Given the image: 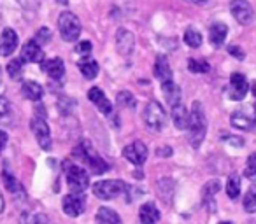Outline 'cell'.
Instances as JSON below:
<instances>
[{
  "label": "cell",
  "mask_w": 256,
  "mask_h": 224,
  "mask_svg": "<svg viewBox=\"0 0 256 224\" xmlns=\"http://www.w3.org/2000/svg\"><path fill=\"white\" fill-rule=\"evenodd\" d=\"M244 210L249 214L256 212V186H251L244 196Z\"/></svg>",
  "instance_id": "484cf974"
},
{
  "label": "cell",
  "mask_w": 256,
  "mask_h": 224,
  "mask_svg": "<svg viewBox=\"0 0 256 224\" xmlns=\"http://www.w3.org/2000/svg\"><path fill=\"white\" fill-rule=\"evenodd\" d=\"M226 33H228V26L224 23H214L209 30L210 44L214 47H220L224 42V39H226Z\"/></svg>",
  "instance_id": "7402d4cb"
},
{
  "label": "cell",
  "mask_w": 256,
  "mask_h": 224,
  "mask_svg": "<svg viewBox=\"0 0 256 224\" xmlns=\"http://www.w3.org/2000/svg\"><path fill=\"white\" fill-rule=\"evenodd\" d=\"M162 89H164V96L170 107L181 103V89H179V86L176 84L174 81L164 82V84H162Z\"/></svg>",
  "instance_id": "44dd1931"
},
{
  "label": "cell",
  "mask_w": 256,
  "mask_h": 224,
  "mask_svg": "<svg viewBox=\"0 0 256 224\" xmlns=\"http://www.w3.org/2000/svg\"><path fill=\"white\" fill-rule=\"evenodd\" d=\"M18 47V33L12 28H4L0 37V56H11Z\"/></svg>",
  "instance_id": "7c38bea8"
},
{
  "label": "cell",
  "mask_w": 256,
  "mask_h": 224,
  "mask_svg": "<svg viewBox=\"0 0 256 224\" xmlns=\"http://www.w3.org/2000/svg\"><path fill=\"white\" fill-rule=\"evenodd\" d=\"M96 223L98 224H123L121 217L109 207H100L96 212Z\"/></svg>",
  "instance_id": "cb8c5ba5"
},
{
  "label": "cell",
  "mask_w": 256,
  "mask_h": 224,
  "mask_svg": "<svg viewBox=\"0 0 256 224\" xmlns=\"http://www.w3.org/2000/svg\"><path fill=\"white\" fill-rule=\"evenodd\" d=\"M8 74H9V77L14 79V81H18V79L22 77V74H23V60L22 58H16V60L9 61Z\"/></svg>",
  "instance_id": "f1b7e54d"
},
{
  "label": "cell",
  "mask_w": 256,
  "mask_h": 224,
  "mask_svg": "<svg viewBox=\"0 0 256 224\" xmlns=\"http://www.w3.org/2000/svg\"><path fill=\"white\" fill-rule=\"evenodd\" d=\"M230 121L235 128L244 130V132H251V130L256 128V118L248 114V112H244V110H235L234 114H232Z\"/></svg>",
  "instance_id": "5bb4252c"
},
{
  "label": "cell",
  "mask_w": 256,
  "mask_h": 224,
  "mask_svg": "<svg viewBox=\"0 0 256 224\" xmlns=\"http://www.w3.org/2000/svg\"><path fill=\"white\" fill-rule=\"evenodd\" d=\"M188 130H190V142H192V146L196 149V147H200V144H202L204 137H206V130H207L206 114H204V109L198 102H195L192 107Z\"/></svg>",
  "instance_id": "7a4b0ae2"
},
{
  "label": "cell",
  "mask_w": 256,
  "mask_h": 224,
  "mask_svg": "<svg viewBox=\"0 0 256 224\" xmlns=\"http://www.w3.org/2000/svg\"><path fill=\"white\" fill-rule=\"evenodd\" d=\"M244 175L249 179V181L256 182V153H252L251 156L248 158V165H246Z\"/></svg>",
  "instance_id": "836d02e7"
},
{
  "label": "cell",
  "mask_w": 256,
  "mask_h": 224,
  "mask_svg": "<svg viewBox=\"0 0 256 224\" xmlns=\"http://www.w3.org/2000/svg\"><path fill=\"white\" fill-rule=\"evenodd\" d=\"M220 224H230V223H220Z\"/></svg>",
  "instance_id": "bcb514c9"
},
{
  "label": "cell",
  "mask_w": 256,
  "mask_h": 224,
  "mask_svg": "<svg viewBox=\"0 0 256 224\" xmlns=\"http://www.w3.org/2000/svg\"><path fill=\"white\" fill-rule=\"evenodd\" d=\"M28 224H46V217H44L42 214H36V216H32V219L28 221Z\"/></svg>",
  "instance_id": "ab89813d"
},
{
  "label": "cell",
  "mask_w": 256,
  "mask_h": 224,
  "mask_svg": "<svg viewBox=\"0 0 256 224\" xmlns=\"http://www.w3.org/2000/svg\"><path fill=\"white\" fill-rule=\"evenodd\" d=\"M88 98L90 102H93L96 105V109L102 112V114H110V110H112V105L110 102L107 100V96L104 95V91L100 88H92L88 91Z\"/></svg>",
  "instance_id": "2e32d148"
},
{
  "label": "cell",
  "mask_w": 256,
  "mask_h": 224,
  "mask_svg": "<svg viewBox=\"0 0 256 224\" xmlns=\"http://www.w3.org/2000/svg\"><path fill=\"white\" fill-rule=\"evenodd\" d=\"M230 11L234 18L237 19L240 25H248L254 18V11H252L251 4L248 0H232L230 2Z\"/></svg>",
  "instance_id": "ba28073f"
},
{
  "label": "cell",
  "mask_w": 256,
  "mask_h": 224,
  "mask_svg": "<svg viewBox=\"0 0 256 224\" xmlns=\"http://www.w3.org/2000/svg\"><path fill=\"white\" fill-rule=\"evenodd\" d=\"M9 114V103L6 98H0V119H4Z\"/></svg>",
  "instance_id": "74e56055"
},
{
  "label": "cell",
  "mask_w": 256,
  "mask_h": 224,
  "mask_svg": "<svg viewBox=\"0 0 256 224\" xmlns=\"http://www.w3.org/2000/svg\"><path fill=\"white\" fill-rule=\"evenodd\" d=\"M190 2H195V4H202V2H206V0H190Z\"/></svg>",
  "instance_id": "ee69618b"
},
{
  "label": "cell",
  "mask_w": 256,
  "mask_h": 224,
  "mask_svg": "<svg viewBox=\"0 0 256 224\" xmlns=\"http://www.w3.org/2000/svg\"><path fill=\"white\" fill-rule=\"evenodd\" d=\"M50 37H51V32L48 28H40L39 32H37V35H36V42L37 44H46L48 40H50Z\"/></svg>",
  "instance_id": "d590c367"
},
{
  "label": "cell",
  "mask_w": 256,
  "mask_h": 224,
  "mask_svg": "<svg viewBox=\"0 0 256 224\" xmlns=\"http://www.w3.org/2000/svg\"><path fill=\"white\" fill-rule=\"evenodd\" d=\"M79 70H81V74L84 75L86 79H95L96 75H98V63H96L95 60L84 58V60L79 63Z\"/></svg>",
  "instance_id": "d4e9b609"
},
{
  "label": "cell",
  "mask_w": 256,
  "mask_h": 224,
  "mask_svg": "<svg viewBox=\"0 0 256 224\" xmlns=\"http://www.w3.org/2000/svg\"><path fill=\"white\" fill-rule=\"evenodd\" d=\"M92 49H93V46L90 40H82V42H79L78 46H76V51H78V54H81V56H90Z\"/></svg>",
  "instance_id": "e575fe53"
},
{
  "label": "cell",
  "mask_w": 256,
  "mask_h": 224,
  "mask_svg": "<svg viewBox=\"0 0 256 224\" xmlns=\"http://www.w3.org/2000/svg\"><path fill=\"white\" fill-rule=\"evenodd\" d=\"M62 207H64V212L70 217H78L82 214L84 210V198L79 193H72V195H67L62 202Z\"/></svg>",
  "instance_id": "8fae6325"
},
{
  "label": "cell",
  "mask_w": 256,
  "mask_h": 224,
  "mask_svg": "<svg viewBox=\"0 0 256 224\" xmlns=\"http://www.w3.org/2000/svg\"><path fill=\"white\" fill-rule=\"evenodd\" d=\"M22 60L28 63H42L44 61V51L36 40H28L22 49Z\"/></svg>",
  "instance_id": "4fadbf2b"
},
{
  "label": "cell",
  "mask_w": 256,
  "mask_h": 224,
  "mask_svg": "<svg viewBox=\"0 0 256 224\" xmlns=\"http://www.w3.org/2000/svg\"><path fill=\"white\" fill-rule=\"evenodd\" d=\"M252 95L256 96V82H254V84H252ZM254 109H256V103H254Z\"/></svg>",
  "instance_id": "7bdbcfd3"
},
{
  "label": "cell",
  "mask_w": 256,
  "mask_h": 224,
  "mask_svg": "<svg viewBox=\"0 0 256 224\" xmlns=\"http://www.w3.org/2000/svg\"><path fill=\"white\" fill-rule=\"evenodd\" d=\"M58 28H60V35L67 42H74L81 35V21L79 18L70 11H65L58 18Z\"/></svg>",
  "instance_id": "3957f363"
},
{
  "label": "cell",
  "mask_w": 256,
  "mask_h": 224,
  "mask_svg": "<svg viewBox=\"0 0 256 224\" xmlns=\"http://www.w3.org/2000/svg\"><path fill=\"white\" fill-rule=\"evenodd\" d=\"M126 189V184L123 181H114V179H109V181H100L93 186V195L100 200H112L118 198L121 193H124Z\"/></svg>",
  "instance_id": "5b68a950"
},
{
  "label": "cell",
  "mask_w": 256,
  "mask_h": 224,
  "mask_svg": "<svg viewBox=\"0 0 256 224\" xmlns=\"http://www.w3.org/2000/svg\"><path fill=\"white\" fill-rule=\"evenodd\" d=\"M144 123L150 126L151 130L154 132H160L162 128L167 123V114H165L164 107L160 105L158 102H150L144 109Z\"/></svg>",
  "instance_id": "8992f818"
},
{
  "label": "cell",
  "mask_w": 256,
  "mask_h": 224,
  "mask_svg": "<svg viewBox=\"0 0 256 224\" xmlns=\"http://www.w3.org/2000/svg\"><path fill=\"white\" fill-rule=\"evenodd\" d=\"M220 181H209L206 186H204V193H202V196H204V202L206 203H210L212 202V198L216 196V193L220 191Z\"/></svg>",
  "instance_id": "83f0119b"
},
{
  "label": "cell",
  "mask_w": 256,
  "mask_h": 224,
  "mask_svg": "<svg viewBox=\"0 0 256 224\" xmlns=\"http://www.w3.org/2000/svg\"><path fill=\"white\" fill-rule=\"evenodd\" d=\"M156 154H158V156H164V154H170V149H168V147H165L164 151L158 149V151H156Z\"/></svg>",
  "instance_id": "b9f144b4"
},
{
  "label": "cell",
  "mask_w": 256,
  "mask_h": 224,
  "mask_svg": "<svg viewBox=\"0 0 256 224\" xmlns=\"http://www.w3.org/2000/svg\"><path fill=\"white\" fill-rule=\"evenodd\" d=\"M65 175H67V184L72 193H79L81 195L82 191L88 189L90 175L84 168L72 163H65Z\"/></svg>",
  "instance_id": "277c9868"
},
{
  "label": "cell",
  "mask_w": 256,
  "mask_h": 224,
  "mask_svg": "<svg viewBox=\"0 0 256 224\" xmlns=\"http://www.w3.org/2000/svg\"><path fill=\"white\" fill-rule=\"evenodd\" d=\"M6 144H8V133H6V132H2V130H0V153H2V151H4Z\"/></svg>",
  "instance_id": "60d3db41"
},
{
  "label": "cell",
  "mask_w": 256,
  "mask_h": 224,
  "mask_svg": "<svg viewBox=\"0 0 256 224\" xmlns=\"http://www.w3.org/2000/svg\"><path fill=\"white\" fill-rule=\"evenodd\" d=\"M22 91L25 95V98L32 100V102H37V100L42 98L44 95V89L39 82H34V81H25L22 86Z\"/></svg>",
  "instance_id": "603a6c76"
},
{
  "label": "cell",
  "mask_w": 256,
  "mask_h": 224,
  "mask_svg": "<svg viewBox=\"0 0 256 224\" xmlns=\"http://www.w3.org/2000/svg\"><path fill=\"white\" fill-rule=\"evenodd\" d=\"M188 68L193 74H206V72L210 70L209 63L206 60H195V58H190L188 60Z\"/></svg>",
  "instance_id": "4dcf8cb0"
},
{
  "label": "cell",
  "mask_w": 256,
  "mask_h": 224,
  "mask_svg": "<svg viewBox=\"0 0 256 224\" xmlns=\"http://www.w3.org/2000/svg\"><path fill=\"white\" fill-rule=\"evenodd\" d=\"M139 219L142 224H156L160 221V212H158L154 203H144L139 210Z\"/></svg>",
  "instance_id": "ffe728a7"
},
{
  "label": "cell",
  "mask_w": 256,
  "mask_h": 224,
  "mask_svg": "<svg viewBox=\"0 0 256 224\" xmlns=\"http://www.w3.org/2000/svg\"><path fill=\"white\" fill-rule=\"evenodd\" d=\"M30 128H32L39 146L42 147L44 151H50L51 149V132H50L48 123L44 121L42 118H34L32 123H30Z\"/></svg>",
  "instance_id": "52a82bcc"
},
{
  "label": "cell",
  "mask_w": 256,
  "mask_h": 224,
  "mask_svg": "<svg viewBox=\"0 0 256 224\" xmlns=\"http://www.w3.org/2000/svg\"><path fill=\"white\" fill-rule=\"evenodd\" d=\"M172 121L178 126L179 130H188L190 125V112L182 103H178V105L172 107Z\"/></svg>",
  "instance_id": "ac0fdd59"
},
{
  "label": "cell",
  "mask_w": 256,
  "mask_h": 224,
  "mask_svg": "<svg viewBox=\"0 0 256 224\" xmlns=\"http://www.w3.org/2000/svg\"><path fill=\"white\" fill-rule=\"evenodd\" d=\"M226 195L230 196L232 200L238 198V195H240V179H238V175H232V177L228 179Z\"/></svg>",
  "instance_id": "4316f807"
},
{
  "label": "cell",
  "mask_w": 256,
  "mask_h": 224,
  "mask_svg": "<svg viewBox=\"0 0 256 224\" xmlns=\"http://www.w3.org/2000/svg\"><path fill=\"white\" fill-rule=\"evenodd\" d=\"M228 53H230L232 56L237 58V60H244V56H246L244 51H242L238 46H228Z\"/></svg>",
  "instance_id": "8d00e7d4"
},
{
  "label": "cell",
  "mask_w": 256,
  "mask_h": 224,
  "mask_svg": "<svg viewBox=\"0 0 256 224\" xmlns=\"http://www.w3.org/2000/svg\"><path fill=\"white\" fill-rule=\"evenodd\" d=\"M18 2L26 9H37V5H39V0H18Z\"/></svg>",
  "instance_id": "f35d334b"
},
{
  "label": "cell",
  "mask_w": 256,
  "mask_h": 224,
  "mask_svg": "<svg viewBox=\"0 0 256 224\" xmlns=\"http://www.w3.org/2000/svg\"><path fill=\"white\" fill-rule=\"evenodd\" d=\"M116 100H118V105L126 107V109H134V107H136V98L132 96V93H128V91H120Z\"/></svg>",
  "instance_id": "1f68e13d"
},
{
  "label": "cell",
  "mask_w": 256,
  "mask_h": 224,
  "mask_svg": "<svg viewBox=\"0 0 256 224\" xmlns=\"http://www.w3.org/2000/svg\"><path fill=\"white\" fill-rule=\"evenodd\" d=\"M123 156L126 158L130 163L137 165V167H140V165L146 161L148 158V147L144 146L140 140H137V142H132L130 146H126L123 149Z\"/></svg>",
  "instance_id": "30bf717a"
},
{
  "label": "cell",
  "mask_w": 256,
  "mask_h": 224,
  "mask_svg": "<svg viewBox=\"0 0 256 224\" xmlns=\"http://www.w3.org/2000/svg\"><path fill=\"white\" fill-rule=\"evenodd\" d=\"M154 77L164 84V82L172 81V70L170 65H168V60L165 56H158L156 63H154Z\"/></svg>",
  "instance_id": "d6986e66"
},
{
  "label": "cell",
  "mask_w": 256,
  "mask_h": 224,
  "mask_svg": "<svg viewBox=\"0 0 256 224\" xmlns=\"http://www.w3.org/2000/svg\"><path fill=\"white\" fill-rule=\"evenodd\" d=\"M184 42L188 44L190 47H200L202 46V35H200V32H196L195 28H188L184 32Z\"/></svg>",
  "instance_id": "f546056e"
},
{
  "label": "cell",
  "mask_w": 256,
  "mask_h": 224,
  "mask_svg": "<svg viewBox=\"0 0 256 224\" xmlns=\"http://www.w3.org/2000/svg\"><path fill=\"white\" fill-rule=\"evenodd\" d=\"M2 205H4V203H2V196H0V210H2Z\"/></svg>",
  "instance_id": "f6af8a7d"
},
{
  "label": "cell",
  "mask_w": 256,
  "mask_h": 224,
  "mask_svg": "<svg viewBox=\"0 0 256 224\" xmlns=\"http://www.w3.org/2000/svg\"><path fill=\"white\" fill-rule=\"evenodd\" d=\"M249 91V84H248V79L244 77L242 74H234L230 77V86H228V96L232 100H244V96L248 95Z\"/></svg>",
  "instance_id": "9c48e42d"
},
{
  "label": "cell",
  "mask_w": 256,
  "mask_h": 224,
  "mask_svg": "<svg viewBox=\"0 0 256 224\" xmlns=\"http://www.w3.org/2000/svg\"><path fill=\"white\" fill-rule=\"evenodd\" d=\"M74 156L78 158V160H81L82 163L90 168V172L95 174V175H102L109 170V165H107L106 161L96 154V151L92 147V144L86 142V140H82V142L76 147Z\"/></svg>",
  "instance_id": "6da1fadb"
},
{
  "label": "cell",
  "mask_w": 256,
  "mask_h": 224,
  "mask_svg": "<svg viewBox=\"0 0 256 224\" xmlns=\"http://www.w3.org/2000/svg\"><path fill=\"white\" fill-rule=\"evenodd\" d=\"M116 46L118 51H120L123 56H128V54L134 51V46H136V39H134V33L128 32V30L121 28L118 30V35H116Z\"/></svg>",
  "instance_id": "9a60e30c"
},
{
  "label": "cell",
  "mask_w": 256,
  "mask_h": 224,
  "mask_svg": "<svg viewBox=\"0 0 256 224\" xmlns=\"http://www.w3.org/2000/svg\"><path fill=\"white\" fill-rule=\"evenodd\" d=\"M2 179H4V184H6V188H8L11 193H18V191H22V184H20V182L16 181V179L12 177V175L9 174L8 170H4V172H2Z\"/></svg>",
  "instance_id": "d6a6232c"
},
{
  "label": "cell",
  "mask_w": 256,
  "mask_h": 224,
  "mask_svg": "<svg viewBox=\"0 0 256 224\" xmlns=\"http://www.w3.org/2000/svg\"><path fill=\"white\" fill-rule=\"evenodd\" d=\"M42 70L50 75L51 79H62L65 74V65L62 58H51V60L42 61Z\"/></svg>",
  "instance_id": "e0dca14e"
}]
</instances>
